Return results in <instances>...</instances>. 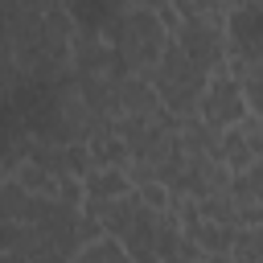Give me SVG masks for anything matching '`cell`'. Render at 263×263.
<instances>
[{
	"label": "cell",
	"mask_w": 263,
	"mask_h": 263,
	"mask_svg": "<svg viewBox=\"0 0 263 263\" xmlns=\"http://www.w3.org/2000/svg\"><path fill=\"white\" fill-rule=\"evenodd\" d=\"M205 70H197L185 53H181V45L168 37L164 41V49H160V58H156V66H152V90H156V99H160V107H168L173 115H193L197 111V99H201V90H205Z\"/></svg>",
	"instance_id": "cell-1"
},
{
	"label": "cell",
	"mask_w": 263,
	"mask_h": 263,
	"mask_svg": "<svg viewBox=\"0 0 263 263\" xmlns=\"http://www.w3.org/2000/svg\"><path fill=\"white\" fill-rule=\"evenodd\" d=\"M218 160L226 164V173H242L255 160H263V132H259V115L247 111L238 123L222 127L218 136Z\"/></svg>",
	"instance_id": "cell-7"
},
{
	"label": "cell",
	"mask_w": 263,
	"mask_h": 263,
	"mask_svg": "<svg viewBox=\"0 0 263 263\" xmlns=\"http://www.w3.org/2000/svg\"><path fill=\"white\" fill-rule=\"evenodd\" d=\"M197 263H230V255H226V251H201Z\"/></svg>",
	"instance_id": "cell-13"
},
{
	"label": "cell",
	"mask_w": 263,
	"mask_h": 263,
	"mask_svg": "<svg viewBox=\"0 0 263 263\" xmlns=\"http://www.w3.org/2000/svg\"><path fill=\"white\" fill-rule=\"evenodd\" d=\"M136 197H140V201H144L148 210H156V214L173 205V193H168V189H164L160 181H148V185H140V189H136Z\"/></svg>",
	"instance_id": "cell-12"
},
{
	"label": "cell",
	"mask_w": 263,
	"mask_h": 263,
	"mask_svg": "<svg viewBox=\"0 0 263 263\" xmlns=\"http://www.w3.org/2000/svg\"><path fill=\"white\" fill-rule=\"evenodd\" d=\"M185 238H193L201 251H230V242H234V226H222V222H210V218H201Z\"/></svg>",
	"instance_id": "cell-11"
},
{
	"label": "cell",
	"mask_w": 263,
	"mask_h": 263,
	"mask_svg": "<svg viewBox=\"0 0 263 263\" xmlns=\"http://www.w3.org/2000/svg\"><path fill=\"white\" fill-rule=\"evenodd\" d=\"M247 111H251V107H247V99H242V90H238V78H234V74H226V70H214V74L205 78V90H201V99H197V111H193V115L222 132V127L238 123Z\"/></svg>",
	"instance_id": "cell-4"
},
{
	"label": "cell",
	"mask_w": 263,
	"mask_h": 263,
	"mask_svg": "<svg viewBox=\"0 0 263 263\" xmlns=\"http://www.w3.org/2000/svg\"><path fill=\"white\" fill-rule=\"evenodd\" d=\"M127 189H132V181H127L123 164H95L82 173V201H111Z\"/></svg>",
	"instance_id": "cell-9"
},
{
	"label": "cell",
	"mask_w": 263,
	"mask_h": 263,
	"mask_svg": "<svg viewBox=\"0 0 263 263\" xmlns=\"http://www.w3.org/2000/svg\"><path fill=\"white\" fill-rule=\"evenodd\" d=\"M62 8H66V16L74 21V29L111 37V29H115V21L123 16L127 0H62Z\"/></svg>",
	"instance_id": "cell-8"
},
{
	"label": "cell",
	"mask_w": 263,
	"mask_h": 263,
	"mask_svg": "<svg viewBox=\"0 0 263 263\" xmlns=\"http://www.w3.org/2000/svg\"><path fill=\"white\" fill-rule=\"evenodd\" d=\"M12 181L21 189H29L33 197H49V201H62V205H82V177H70V173H58L49 164H37V160H21L12 168Z\"/></svg>",
	"instance_id": "cell-6"
},
{
	"label": "cell",
	"mask_w": 263,
	"mask_h": 263,
	"mask_svg": "<svg viewBox=\"0 0 263 263\" xmlns=\"http://www.w3.org/2000/svg\"><path fill=\"white\" fill-rule=\"evenodd\" d=\"M242 4H251V0H222V8L230 12V8H242Z\"/></svg>",
	"instance_id": "cell-14"
},
{
	"label": "cell",
	"mask_w": 263,
	"mask_h": 263,
	"mask_svg": "<svg viewBox=\"0 0 263 263\" xmlns=\"http://www.w3.org/2000/svg\"><path fill=\"white\" fill-rule=\"evenodd\" d=\"M107 41L123 53V62L132 66V74H140V78H148V82H152V66H156V58H160V49H164L168 33H164V25H160L148 8L127 4V8H123V16L115 21V29H111V37H107Z\"/></svg>",
	"instance_id": "cell-2"
},
{
	"label": "cell",
	"mask_w": 263,
	"mask_h": 263,
	"mask_svg": "<svg viewBox=\"0 0 263 263\" xmlns=\"http://www.w3.org/2000/svg\"><path fill=\"white\" fill-rule=\"evenodd\" d=\"M226 58H238L247 66L263 62V4L259 0L226 12Z\"/></svg>",
	"instance_id": "cell-5"
},
{
	"label": "cell",
	"mask_w": 263,
	"mask_h": 263,
	"mask_svg": "<svg viewBox=\"0 0 263 263\" xmlns=\"http://www.w3.org/2000/svg\"><path fill=\"white\" fill-rule=\"evenodd\" d=\"M86 156H90V168L95 164H123L127 160V144L119 140L115 127H107V132H95L86 140Z\"/></svg>",
	"instance_id": "cell-10"
},
{
	"label": "cell",
	"mask_w": 263,
	"mask_h": 263,
	"mask_svg": "<svg viewBox=\"0 0 263 263\" xmlns=\"http://www.w3.org/2000/svg\"><path fill=\"white\" fill-rule=\"evenodd\" d=\"M173 41H177V45H181V53H185L197 70H205V74H214V70H222V66H226V29H222V25H214V21L185 16V21L177 25Z\"/></svg>",
	"instance_id": "cell-3"
}]
</instances>
